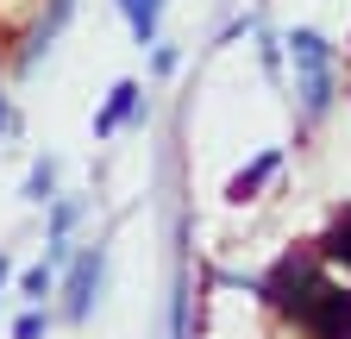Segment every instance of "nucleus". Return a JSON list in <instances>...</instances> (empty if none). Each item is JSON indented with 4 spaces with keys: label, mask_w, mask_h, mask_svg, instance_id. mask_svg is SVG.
I'll use <instances>...</instances> for the list:
<instances>
[{
    "label": "nucleus",
    "mask_w": 351,
    "mask_h": 339,
    "mask_svg": "<svg viewBox=\"0 0 351 339\" xmlns=\"http://www.w3.org/2000/svg\"><path fill=\"white\" fill-rule=\"evenodd\" d=\"M263 295H270L295 327H307L314 339H351V295L332 289L307 258H282L270 270V283H263Z\"/></svg>",
    "instance_id": "nucleus-1"
},
{
    "label": "nucleus",
    "mask_w": 351,
    "mask_h": 339,
    "mask_svg": "<svg viewBox=\"0 0 351 339\" xmlns=\"http://www.w3.org/2000/svg\"><path fill=\"white\" fill-rule=\"evenodd\" d=\"M289 51H295L301 89H307V113H320V107H326V45H320L314 32H295V38H289Z\"/></svg>",
    "instance_id": "nucleus-2"
},
{
    "label": "nucleus",
    "mask_w": 351,
    "mask_h": 339,
    "mask_svg": "<svg viewBox=\"0 0 351 339\" xmlns=\"http://www.w3.org/2000/svg\"><path fill=\"white\" fill-rule=\"evenodd\" d=\"M101 270H107V251H82V258L69 264V302H63V320H88V308H95V289H101Z\"/></svg>",
    "instance_id": "nucleus-3"
},
{
    "label": "nucleus",
    "mask_w": 351,
    "mask_h": 339,
    "mask_svg": "<svg viewBox=\"0 0 351 339\" xmlns=\"http://www.w3.org/2000/svg\"><path fill=\"white\" fill-rule=\"evenodd\" d=\"M132 107H138V82H119V89L107 95V107H101V119H95V132H101V139H113L119 126L132 119Z\"/></svg>",
    "instance_id": "nucleus-4"
},
{
    "label": "nucleus",
    "mask_w": 351,
    "mask_h": 339,
    "mask_svg": "<svg viewBox=\"0 0 351 339\" xmlns=\"http://www.w3.org/2000/svg\"><path fill=\"white\" fill-rule=\"evenodd\" d=\"M119 7H125L132 32H138V45H151V38H157V19H163V0H119Z\"/></svg>",
    "instance_id": "nucleus-5"
},
{
    "label": "nucleus",
    "mask_w": 351,
    "mask_h": 339,
    "mask_svg": "<svg viewBox=\"0 0 351 339\" xmlns=\"http://www.w3.org/2000/svg\"><path fill=\"white\" fill-rule=\"evenodd\" d=\"M270 176H276V151H270V157H257L251 170H239V176H232V201H245L251 189H263Z\"/></svg>",
    "instance_id": "nucleus-6"
},
{
    "label": "nucleus",
    "mask_w": 351,
    "mask_h": 339,
    "mask_svg": "<svg viewBox=\"0 0 351 339\" xmlns=\"http://www.w3.org/2000/svg\"><path fill=\"white\" fill-rule=\"evenodd\" d=\"M25 201H38V207H44V201H57V163H51V157H44V163L32 170V183H25Z\"/></svg>",
    "instance_id": "nucleus-7"
},
{
    "label": "nucleus",
    "mask_w": 351,
    "mask_h": 339,
    "mask_svg": "<svg viewBox=\"0 0 351 339\" xmlns=\"http://www.w3.org/2000/svg\"><path fill=\"white\" fill-rule=\"evenodd\" d=\"M320 251H326V258H339V264H351V214H345V220L320 239Z\"/></svg>",
    "instance_id": "nucleus-8"
},
{
    "label": "nucleus",
    "mask_w": 351,
    "mask_h": 339,
    "mask_svg": "<svg viewBox=\"0 0 351 339\" xmlns=\"http://www.w3.org/2000/svg\"><path fill=\"white\" fill-rule=\"evenodd\" d=\"M19 295H25V302H44V295H51V264L25 270V277H19Z\"/></svg>",
    "instance_id": "nucleus-9"
},
{
    "label": "nucleus",
    "mask_w": 351,
    "mask_h": 339,
    "mask_svg": "<svg viewBox=\"0 0 351 339\" xmlns=\"http://www.w3.org/2000/svg\"><path fill=\"white\" fill-rule=\"evenodd\" d=\"M44 327H51V314H44V308H25L13 320V339H44Z\"/></svg>",
    "instance_id": "nucleus-10"
},
{
    "label": "nucleus",
    "mask_w": 351,
    "mask_h": 339,
    "mask_svg": "<svg viewBox=\"0 0 351 339\" xmlns=\"http://www.w3.org/2000/svg\"><path fill=\"white\" fill-rule=\"evenodd\" d=\"M75 214H82V201H57V207H51V239H69Z\"/></svg>",
    "instance_id": "nucleus-11"
},
{
    "label": "nucleus",
    "mask_w": 351,
    "mask_h": 339,
    "mask_svg": "<svg viewBox=\"0 0 351 339\" xmlns=\"http://www.w3.org/2000/svg\"><path fill=\"white\" fill-rule=\"evenodd\" d=\"M7 277H13V258H7V251H0V289H7Z\"/></svg>",
    "instance_id": "nucleus-12"
},
{
    "label": "nucleus",
    "mask_w": 351,
    "mask_h": 339,
    "mask_svg": "<svg viewBox=\"0 0 351 339\" xmlns=\"http://www.w3.org/2000/svg\"><path fill=\"white\" fill-rule=\"evenodd\" d=\"M0 126H7V101H0Z\"/></svg>",
    "instance_id": "nucleus-13"
}]
</instances>
